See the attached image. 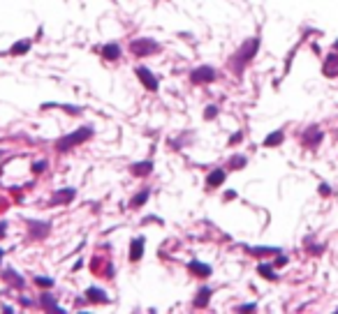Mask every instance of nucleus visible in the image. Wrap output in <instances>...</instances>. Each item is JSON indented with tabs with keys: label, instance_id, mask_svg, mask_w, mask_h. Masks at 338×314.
<instances>
[{
	"label": "nucleus",
	"instance_id": "obj_1",
	"mask_svg": "<svg viewBox=\"0 0 338 314\" xmlns=\"http://www.w3.org/2000/svg\"><path fill=\"white\" fill-rule=\"evenodd\" d=\"M90 137H93V127H79V130H74L72 134H67V137H63V139L56 141V150H58V153H67L70 148L79 146L84 141H88Z\"/></svg>",
	"mask_w": 338,
	"mask_h": 314
},
{
	"label": "nucleus",
	"instance_id": "obj_2",
	"mask_svg": "<svg viewBox=\"0 0 338 314\" xmlns=\"http://www.w3.org/2000/svg\"><path fill=\"white\" fill-rule=\"evenodd\" d=\"M257 49H259V37H253V39H248V42H246L239 49V53L232 58V62H234V70L241 74V72H243V67H246V65H248L253 58H255Z\"/></svg>",
	"mask_w": 338,
	"mask_h": 314
},
{
	"label": "nucleus",
	"instance_id": "obj_3",
	"mask_svg": "<svg viewBox=\"0 0 338 314\" xmlns=\"http://www.w3.org/2000/svg\"><path fill=\"white\" fill-rule=\"evenodd\" d=\"M190 81L195 86H202V83H213L215 81V70L211 65H202V67H195L190 72Z\"/></svg>",
	"mask_w": 338,
	"mask_h": 314
},
{
	"label": "nucleus",
	"instance_id": "obj_4",
	"mask_svg": "<svg viewBox=\"0 0 338 314\" xmlns=\"http://www.w3.org/2000/svg\"><path fill=\"white\" fill-rule=\"evenodd\" d=\"M130 49H132L134 56L144 58V56H151V53H155L160 46H158L155 39H134V42L130 44Z\"/></svg>",
	"mask_w": 338,
	"mask_h": 314
},
{
	"label": "nucleus",
	"instance_id": "obj_5",
	"mask_svg": "<svg viewBox=\"0 0 338 314\" xmlns=\"http://www.w3.org/2000/svg\"><path fill=\"white\" fill-rule=\"evenodd\" d=\"M28 227H30V236H33L35 240H42V238L49 236L51 224H49V222H35V219H30V222H28Z\"/></svg>",
	"mask_w": 338,
	"mask_h": 314
},
{
	"label": "nucleus",
	"instance_id": "obj_6",
	"mask_svg": "<svg viewBox=\"0 0 338 314\" xmlns=\"http://www.w3.org/2000/svg\"><path fill=\"white\" fill-rule=\"evenodd\" d=\"M137 77H139V81H142L151 93L158 90V81H155V77H153V72L148 70V67H137Z\"/></svg>",
	"mask_w": 338,
	"mask_h": 314
},
{
	"label": "nucleus",
	"instance_id": "obj_7",
	"mask_svg": "<svg viewBox=\"0 0 338 314\" xmlns=\"http://www.w3.org/2000/svg\"><path fill=\"white\" fill-rule=\"evenodd\" d=\"M320 141H322V132L317 130V127H308V130L303 132V143H306V146L315 148Z\"/></svg>",
	"mask_w": 338,
	"mask_h": 314
},
{
	"label": "nucleus",
	"instance_id": "obj_8",
	"mask_svg": "<svg viewBox=\"0 0 338 314\" xmlns=\"http://www.w3.org/2000/svg\"><path fill=\"white\" fill-rule=\"evenodd\" d=\"M144 243H146V240H144L142 236L132 240V245H130V261L137 263V261H139V259L144 256Z\"/></svg>",
	"mask_w": 338,
	"mask_h": 314
},
{
	"label": "nucleus",
	"instance_id": "obj_9",
	"mask_svg": "<svg viewBox=\"0 0 338 314\" xmlns=\"http://www.w3.org/2000/svg\"><path fill=\"white\" fill-rule=\"evenodd\" d=\"M86 298H88L90 303H107V294L98 287H90L86 289Z\"/></svg>",
	"mask_w": 338,
	"mask_h": 314
},
{
	"label": "nucleus",
	"instance_id": "obj_10",
	"mask_svg": "<svg viewBox=\"0 0 338 314\" xmlns=\"http://www.w3.org/2000/svg\"><path fill=\"white\" fill-rule=\"evenodd\" d=\"M225 178H227V176H225L223 169H215V171H211V174H209L206 183H209V187H220V185L225 183Z\"/></svg>",
	"mask_w": 338,
	"mask_h": 314
},
{
	"label": "nucleus",
	"instance_id": "obj_11",
	"mask_svg": "<svg viewBox=\"0 0 338 314\" xmlns=\"http://www.w3.org/2000/svg\"><path fill=\"white\" fill-rule=\"evenodd\" d=\"M102 56L107 58V60H118L121 58V46L116 42H109L105 49H102Z\"/></svg>",
	"mask_w": 338,
	"mask_h": 314
},
{
	"label": "nucleus",
	"instance_id": "obj_12",
	"mask_svg": "<svg viewBox=\"0 0 338 314\" xmlns=\"http://www.w3.org/2000/svg\"><path fill=\"white\" fill-rule=\"evenodd\" d=\"M2 277L5 279H9V282H12V287H26V279L21 277V275H19L17 271H12V268H7V271H2Z\"/></svg>",
	"mask_w": 338,
	"mask_h": 314
},
{
	"label": "nucleus",
	"instance_id": "obj_13",
	"mask_svg": "<svg viewBox=\"0 0 338 314\" xmlns=\"http://www.w3.org/2000/svg\"><path fill=\"white\" fill-rule=\"evenodd\" d=\"M74 194H77V190H74V187H65V190H61L58 194H54L51 203H65V201L74 199Z\"/></svg>",
	"mask_w": 338,
	"mask_h": 314
},
{
	"label": "nucleus",
	"instance_id": "obj_14",
	"mask_svg": "<svg viewBox=\"0 0 338 314\" xmlns=\"http://www.w3.org/2000/svg\"><path fill=\"white\" fill-rule=\"evenodd\" d=\"M130 171H132L134 176H148V174L153 171V164H151V162H146V159H144V162H137V164L130 166Z\"/></svg>",
	"mask_w": 338,
	"mask_h": 314
},
{
	"label": "nucleus",
	"instance_id": "obj_15",
	"mask_svg": "<svg viewBox=\"0 0 338 314\" xmlns=\"http://www.w3.org/2000/svg\"><path fill=\"white\" fill-rule=\"evenodd\" d=\"M190 271L195 273V275H199V277H209L211 275V268L202 261H190Z\"/></svg>",
	"mask_w": 338,
	"mask_h": 314
},
{
	"label": "nucleus",
	"instance_id": "obj_16",
	"mask_svg": "<svg viewBox=\"0 0 338 314\" xmlns=\"http://www.w3.org/2000/svg\"><path fill=\"white\" fill-rule=\"evenodd\" d=\"M209 298H211V287H202L199 294H197V298H195V307L209 305Z\"/></svg>",
	"mask_w": 338,
	"mask_h": 314
},
{
	"label": "nucleus",
	"instance_id": "obj_17",
	"mask_svg": "<svg viewBox=\"0 0 338 314\" xmlns=\"http://www.w3.org/2000/svg\"><path fill=\"white\" fill-rule=\"evenodd\" d=\"M280 141H283V132H280V130H278V132H271L267 139H264V146H267V148H274V146H278Z\"/></svg>",
	"mask_w": 338,
	"mask_h": 314
},
{
	"label": "nucleus",
	"instance_id": "obj_18",
	"mask_svg": "<svg viewBox=\"0 0 338 314\" xmlns=\"http://www.w3.org/2000/svg\"><path fill=\"white\" fill-rule=\"evenodd\" d=\"M257 273L262 275V277H267V279H276V273H274V268H271V263H259Z\"/></svg>",
	"mask_w": 338,
	"mask_h": 314
},
{
	"label": "nucleus",
	"instance_id": "obj_19",
	"mask_svg": "<svg viewBox=\"0 0 338 314\" xmlns=\"http://www.w3.org/2000/svg\"><path fill=\"white\" fill-rule=\"evenodd\" d=\"M28 49H30V42H28V39H21V42H17L9 51H12V56H21V53H26Z\"/></svg>",
	"mask_w": 338,
	"mask_h": 314
},
{
	"label": "nucleus",
	"instance_id": "obj_20",
	"mask_svg": "<svg viewBox=\"0 0 338 314\" xmlns=\"http://www.w3.org/2000/svg\"><path fill=\"white\" fill-rule=\"evenodd\" d=\"M42 305H44L46 310H54V312H63L61 307L56 305V298L51 296V294H44V296H42Z\"/></svg>",
	"mask_w": 338,
	"mask_h": 314
},
{
	"label": "nucleus",
	"instance_id": "obj_21",
	"mask_svg": "<svg viewBox=\"0 0 338 314\" xmlns=\"http://www.w3.org/2000/svg\"><path fill=\"white\" fill-rule=\"evenodd\" d=\"M253 254H280V247H248Z\"/></svg>",
	"mask_w": 338,
	"mask_h": 314
},
{
	"label": "nucleus",
	"instance_id": "obj_22",
	"mask_svg": "<svg viewBox=\"0 0 338 314\" xmlns=\"http://www.w3.org/2000/svg\"><path fill=\"white\" fill-rule=\"evenodd\" d=\"M148 196H151V194H148V190H142V192H139L132 199V206H134V208H139L142 203H146V201H148Z\"/></svg>",
	"mask_w": 338,
	"mask_h": 314
},
{
	"label": "nucleus",
	"instance_id": "obj_23",
	"mask_svg": "<svg viewBox=\"0 0 338 314\" xmlns=\"http://www.w3.org/2000/svg\"><path fill=\"white\" fill-rule=\"evenodd\" d=\"M35 284L37 287H42V289H51L56 284L51 277H42V275H35Z\"/></svg>",
	"mask_w": 338,
	"mask_h": 314
},
{
	"label": "nucleus",
	"instance_id": "obj_24",
	"mask_svg": "<svg viewBox=\"0 0 338 314\" xmlns=\"http://www.w3.org/2000/svg\"><path fill=\"white\" fill-rule=\"evenodd\" d=\"M338 65V53H331L329 58H327V74H334V67H336Z\"/></svg>",
	"mask_w": 338,
	"mask_h": 314
},
{
	"label": "nucleus",
	"instance_id": "obj_25",
	"mask_svg": "<svg viewBox=\"0 0 338 314\" xmlns=\"http://www.w3.org/2000/svg\"><path fill=\"white\" fill-rule=\"evenodd\" d=\"M215 116H218V106H215V104L206 106V111H204V118H206V120H213Z\"/></svg>",
	"mask_w": 338,
	"mask_h": 314
},
{
	"label": "nucleus",
	"instance_id": "obj_26",
	"mask_svg": "<svg viewBox=\"0 0 338 314\" xmlns=\"http://www.w3.org/2000/svg\"><path fill=\"white\" fill-rule=\"evenodd\" d=\"M232 166H234V169H241V166H246V157H234V159H232Z\"/></svg>",
	"mask_w": 338,
	"mask_h": 314
},
{
	"label": "nucleus",
	"instance_id": "obj_27",
	"mask_svg": "<svg viewBox=\"0 0 338 314\" xmlns=\"http://www.w3.org/2000/svg\"><path fill=\"white\" fill-rule=\"evenodd\" d=\"M44 169H46V162H35V164H33V171H35V174L44 171Z\"/></svg>",
	"mask_w": 338,
	"mask_h": 314
},
{
	"label": "nucleus",
	"instance_id": "obj_28",
	"mask_svg": "<svg viewBox=\"0 0 338 314\" xmlns=\"http://www.w3.org/2000/svg\"><path fill=\"white\" fill-rule=\"evenodd\" d=\"M255 307H257L255 303H248V305H241V307H239V312H253Z\"/></svg>",
	"mask_w": 338,
	"mask_h": 314
},
{
	"label": "nucleus",
	"instance_id": "obj_29",
	"mask_svg": "<svg viewBox=\"0 0 338 314\" xmlns=\"http://www.w3.org/2000/svg\"><path fill=\"white\" fill-rule=\"evenodd\" d=\"M243 139V134L241 132H236V134H232V139H230V143H239V141Z\"/></svg>",
	"mask_w": 338,
	"mask_h": 314
},
{
	"label": "nucleus",
	"instance_id": "obj_30",
	"mask_svg": "<svg viewBox=\"0 0 338 314\" xmlns=\"http://www.w3.org/2000/svg\"><path fill=\"white\" fill-rule=\"evenodd\" d=\"M320 194H324V196H329V185H320Z\"/></svg>",
	"mask_w": 338,
	"mask_h": 314
},
{
	"label": "nucleus",
	"instance_id": "obj_31",
	"mask_svg": "<svg viewBox=\"0 0 338 314\" xmlns=\"http://www.w3.org/2000/svg\"><path fill=\"white\" fill-rule=\"evenodd\" d=\"M285 263H287V256H278V261L274 266H285Z\"/></svg>",
	"mask_w": 338,
	"mask_h": 314
},
{
	"label": "nucleus",
	"instance_id": "obj_32",
	"mask_svg": "<svg viewBox=\"0 0 338 314\" xmlns=\"http://www.w3.org/2000/svg\"><path fill=\"white\" fill-rule=\"evenodd\" d=\"M5 229H7V224H5V222H0V238L5 236Z\"/></svg>",
	"mask_w": 338,
	"mask_h": 314
},
{
	"label": "nucleus",
	"instance_id": "obj_33",
	"mask_svg": "<svg viewBox=\"0 0 338 314\" xmlns=\"http://www.w3.org/2000/svg\"><path fill=\"white\" fill-rule=\"evenodd\" d=\"M334 49H336V51H338V39H336V44H334Z\"/></svg>",
	"mask_w": 338,
	"mask_h": 314
},
{
	"label": "nucleus",
	"instance_id": "obj_34",
	"mask_svg": "<svg viewBox=\"0 0 338 314\" xmlns=\"http://www.w3.org/2000/svg\"><path fill=\"white\" fill-rule=\"evenodd\" d=\"M0 261H2V250H0Z\"/></svg>",
	"mask_w": 338,
	"mask_h": 314
},
{
	"label": "nucleus",
	"instance_id": "obj_35",
	"mask_svg": "<svg viewBox=\"0 0 338 314\" xmlns=\"http://www.w3.org/2000/svg\"><path fill=\"white\" fill-rule=\"evenodd\" d=\"M0 155H2V150H0Z\"/></svg>",
	"mask_w": 338,
	"mask_h": 314
}]
</instances>
